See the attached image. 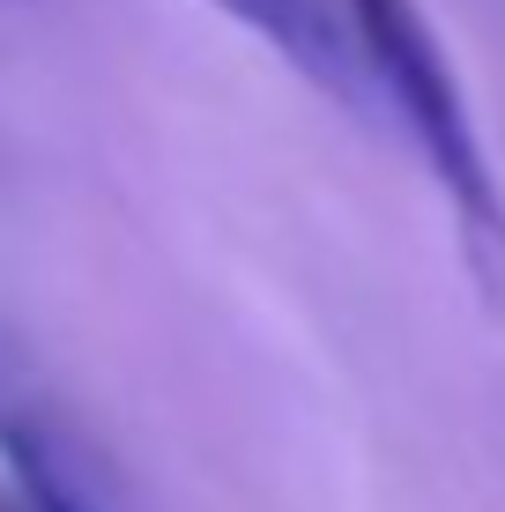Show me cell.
I'll return each instance as SVG.
<instances>
[{"instance_id":"6da1fadb","label":"cell","mask_w":505,"mask_h":512,"mask_svg":"<svg viewBox=\"0 0 505 512\" xmlns=\"http://www.w3.org/2000/svg\"><path fill=\"white\" fill-rule=\"evenodd\" d=\"M335 15L357 45L364 82L394 104V119L409 127L424 171L439 179L446 208H454L461 268L476 282V297L491 312H505V186H498L491 156H483L468 97L439 52V30L424 23L416 0H335Z\"/></svg>"},{"instance_id":"7a4b0ae2","label":"cell","mask_w":505,"mask_h":512,"mask_svg":"<svg viewBox=\"0 0 505 512\" xmlns=\"http://www.w3.org/2000/svg\"><path fill=\"white\" fill-rule=\"evenodd\" d=\"M208 8H223L238 30H253L283 67H298L312 90H327L342 104L364 97V67H357V45L342 30L335 0H208Z\"/></svg>"},{"instance_id":"3957f363","label":"cell","mask_w":505,"mask_h":512,"mask_svg":"<svg viewBox=\"0 0 505 512\" xmlns=\"http://www.w3.org/2000/svg\"><path fill=\"white\" fill-rule=\"evenodd\" d=\"M0 512H23V505H15V498H0Z\"/></svg>"}]
</instances>
